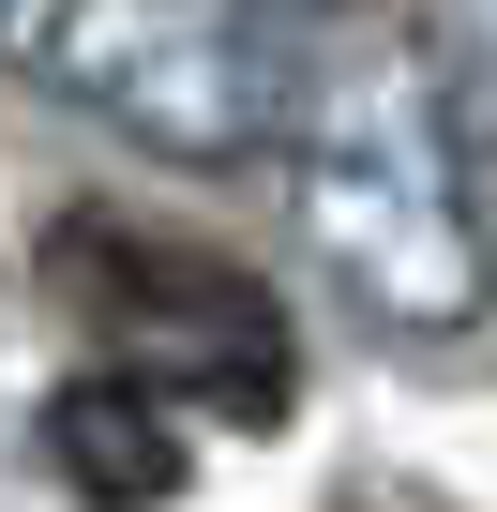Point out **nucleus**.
<instances>
[{"mask_svg":"<svg viewBox=\"0 0 497 512\" xmlns=\"http://www.w3.org/2000/svg\"><path fill=\"white\" fill-rule=\"evenodd\" d=\"M272 16H362V0H272Z\"/></svg>","mask_w":497,"mask_h":512,"instance_id":"obj_6","label":"nucleus"},{"mask_svg":"<svg viewBox=\"0 0 497 512\" xmlns=\"http://www.w3.org/2000/svg\"><path fill=\"white\" fill-rule=\"evenodd\" d=\"M317 31L332 46L287 76V226L377 332H467L497 302V241L467 196L482 151L452 136L422 31H347V16Z\"/></svg>","mask_w":497,"mask_h":512,"instance_id":"obj_1","label":"nucleus"},{"mask_svg":"<svg viewBox=\"0 0 497 512\" xmlns=\"http://www.w3.org/2000/svg\"><path fill=\"white\" fill-rule=\"evenodd\" d=\"M76 272L121 287V332H136L151 392H211L226 422L287 407V332H272V302L241 272H211V256H181V241H106V226L76 241Z\"/></svg>","mask_w":497,"mask_h":512,"instance_id":"obj_3","label":"nucleus"},{"mask_svg":"<svg viewBox=\"0 0 497 512\" xmlns=\"http://www.w3.org/2000/svg\"><path fill=\"white\" fill-rule=\"evenodd\" d=\"M0 31H16V0H0Z\"/></svg>","mask_w":497,"mask_h":512,"instance_id":"obj_7","label":"nucleus"},{"mask_svg":"<svg viewBox=\"0 0 497 512\" xmlns=\"http://www.w3.org/2000/svg\"><path fill=\"white\" fill-rule=\"evenodd\" d=\"M422 61L452 91V136L497 166V0H422Z\"/></svg>","mask_w":497,"mask_h":512,"instance_id":"obj_5","label":"nucleus"},{"mask_svg":"<svg viewBox=\"0 0 497 512\" xmlns=\"http://www.w3.org/2000/svg\"><path fill=\"white\" fill-rule=\"evenodd\" d=\"M16 46L76 121L151 166H241L287 121L272 0H16Z\"/></svg>","mask_w":497,"mask_h":512,"instance_id":"obj_2","label":"nucleus"},{"mask_svg":"<svg viewBox=\"0 0 497 512\" xmlns=\"http://www.w3.org/2000/svg\"><path fill=\"white\" fill-rule=\"evenodd\" d=\"M46 467L91 497V512H151L181 497V392H151L136 362H91L46 392Z\"/></svg>","mask_w":497,"mask_h":512,"instance_id":"obj_4","label":"nucleus"}]
</instances>
